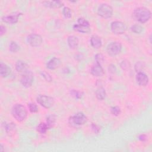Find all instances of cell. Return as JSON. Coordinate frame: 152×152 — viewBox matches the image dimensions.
<instances>
[{
    "mask_svg": "<svg viewBox=\"0 0 152 152\" xmlns=\"http://www.w3.org/2000/svg\"><path fill=\"white\" fill-rule=\"evenodd\" d=\"M110 28L113 33L116 34H121L125 33L126 30V26L125 23L119 21H115L111 23Z\"/></svg>",
    "mask_w": 152,
    "mask_h": 152,
    "instance_id": "obj_7",
    "label": "cell"
},
{
    "mask_svg": "<svg viewBox=\"0 0 152 152\" xmlns=\"http://www.w3.org/2000/svg\"><path fill=\"white\" fill-rule=\"evenodd\" d=\"M11 68L5 64L1 62L0 64V75L2 77H8L11 74Z\"/></svg>",
    "mask_w": 152,
    "mask_h": 152,
    "instance_id": "obj_15",
    "label": "cell"
},
{
    "mask_svg": "<svg viewBox=\"0 0 152 152\" xmlns=\"http://www.w3.org/2000/svg\"><path fill=\"white\" fill-rule=\"evenodd\" d=\"M67 42L69 48L72 49H75L77 48L79 43V40L77 37L72 35V36H68L67 39Z\"/></svg>",
    "mask_w": 152,
    "mask_h": 152,
    "instance_id": "obj_17",
    "label": "cell"
},
{
    "mask_svg": "<svg viewBox=\"0 0 152 152\" xmlns=\"http://www.w3.org/2000/svg\"><path fill=\"white\" fill-rule=\"evenodd\" d=\"M135 70L137 73L139 72H142V71H144L145 68V64L144 62L139 61L137 62L135 65Z\"/></svg>",
    "mask_w": 152,
    "mask_h": 152,
    "instance_id": "obj_23",
    "label": "cell"
},
{
    "mask_svg": "<svg viewBox=\"0 0 152 152\" xmlns=\"http://www.w3.org/2000/svg\"><path fill=\"white\" fill-rule=\"evenodd\" d=\"M49 129L46 123H40L37 126V131L40 134H45L47 130Z\"/></svg>",
    "mask_w": 152,
    "mask_h": 152,
    "instance_id": "obj_22",
    "label": "cell"
},
{
    "mask_svg": "<svg viewBox=\"0 0 152 152\" xmlns=\"http://www.w3.org/2000/svg\"><path fill=\"white\" fill-rule=\"evenodd\" d=\"M133 17L135 20L141 23H144L150 19L151 13L148 8L144 7H141L134 10L133 12Z\"/></svg>",
    "mask_w": 152,
    "mask_h": 152,
    "instance_id": "obj_1",
    "label": "cell"
},
{
    "mask_svg": "<svg viewBox=\"0 0 152 152\" xmlns=\"http://www.w3.org/2000/svg\"><path fill=\"white\" fill-rule=\"evenodd\" d=\"M109 71H110V72L112 73H114L116 71V67L114 65H110L109 66Z\"/></svg>",
    "mask_w": 152,
    "mask_h": 152,
    "instance_id": "obj_38",
    "label": "cell"
},
{
    "mask_svg": "<svg viewBox=\"0 0 152 152\" xmlns=\"http://www.w3.org/2000/svg\"><path fill=\"white\" fill-rule=\"evenodd\" d=\"M90 43L91 46L96 49H98L102 46V40L99 36L97 35H93L90 39Z\"/></svg>",
    "mask_w": 152,
    "mask_h": 152,
    "instance_id": "obj_18",
    "label": "cell"
},
{
    "mask_svg": "<svg viewBox=\"0 0 152 152\" xmlns=\"http://www.w3.org/2000/svg\"><path fill=\"white\" fill-rule=\"evenodd\" d=\"M107 52L111 56L118 55L122 50V45L119 42H113L107 46Z\"/></svg>",
    "mask_w": 152,
    "mask_h": 152,
    "instance_id": "obj_6",
    "label": "cell"
},
{
    "mask_svg": "<svg viewBox=\"0 0 152 152\" xmlns=\"http://www.w3.org/2000/svg\"><path fill=\"white\" fill-rule=\"evenodd\" d=\"M110 112L112 114H113L115 116H118L120 115L121 110V109L118 106H113L110 108Z\"/></svg>",
    "mask_w": 152,
    "mask_h": 152,
    "instance_id": "obj_31",
    "label": "cell"
},
{
    "mask_svg": "<svg viewBox=\"0 0 152 152\" xmlns=\"http://www.w3.org/2000/svg\"><path fill=\"white\" fill-rule=\"evenodd\" d=\"M28 44L33 47H38L42 43V38L40 35L37 34H30L27 36Z\"/></svg>",
    "mask_w": 152,
    "mask_h": 152,
    "instance_id": "obj_9",
    "label": "cell"
},
{
    "mask_svg": "<svg viewBox=\"0 0 152 152\" xmlns=\"http://www.w3.org/2000/svg\"><path fill=\"white\" fill-rule=\"evenodd\" d=\"M138 138L141 141H145L147 140V137L145 134H141L139 135Z\"/></svg>",
    "mask_w": 152,
    "mask_h": 152,
    "instance_id": "obj_37",
    "label": "cell"
},
{
    "mask_svg": "<svg viewBox=\"0 0 152 152\" xmlns=\"http://www.w3.org/2000/svg\"><path fill=\"white\" fill-rule=\"evenodd\" d=\"M42 75L43 77L47 81H49V82L52 81V78L50 75L49 73L46 72V71H43V72H42Z\"/></svg>",
    "mask_w": 152,
    "mask_h": 152,
    "instance_id": "obj_33",
    "label": "cell"
},
{
    "mask_svg": "<svg viewBox=\"0 0 152 152\" xmlns=\"http://www.w3.org/2000/svg\"><path fill=\"white\" fill-rule=\"evenodd\" d=\"M12 116L18 122H22L25 120L27 116V111L25 106L21 104H15L11 109Z\"/></svg>",
    "mask_w": 152,
    "mask_h": 152,
    "instance_id": "obj_2",
    "label": "cell"
},
{
    "mask_svg": "<svg viewBox=\"0 0 152 152\" xmlns=\"http://www.w3.org/2000/svg\"><path fill=\"white\" fill-rule=\"evenodd\" d=\"M106 95V93L105 89L102 87H99L96 91V96L97 99L100 100H103L105 98Z\"/></svg>",
    "mask_w": 152,
    "mask_h": 152,
    "instance_id": "obj_20",
    "label": "cell"
},
{
    "mask_svg": "<svg viewBox=\"0 0 152 152\" xmlns=\"http://www.w3.org/2000/svg\"><path fill=\"white\" fill-rule=\"evenodd\" d=\"M5 33H6V27L3 25H1V26H0V35L2 36Z\"/></svg>",
    "mask_w": 152,
    "mask_h": 152,
    "instance_id": "obj_36",
    "label": "cell"
},
{
    "mask_svg": "<svg viewBox=\"0 0 152 152\" xmlns=\"http://www.w3.org/2000/svg\"><path fill=\"white\" fill-rule=\"evenodd\" d=\"M33 74L30 71H27L24 72L20 79L21 84L25 87H30L33 83Z\"/></svg>",
    "mask_w": 152,
    "mask_h": 152,
    "instance_id": "obj_8",
    "label": "cell"
},
{
    "mask_svg": "<svg viewBox=\"0 0 152 152\" xmlns=\"http://www.w3.org/2000/svg\"><path fill=\"white\" fill-rule=\"evenodd\" d=\"M87 121V116L83 112H78L71 116L69 119V124L73 127H77L83 125Z\"/></svg>",
    "mask_w": 152,
    "mask_h": 152,
    "instance_id": "obj_3",
    "label": "cell"
},
{
    "mask_svg": "<svg viewBox=\"0 0 152 152\" xmlns=\"http://www.w3.org/2000/svg\"><path fill=\"white\" fill-rule=\"evenodd\" d=\"M9 49L11 52L15 53L19 50L20 46L15 42H11L9 45Z\"/></svg>",
    "mask_w": 152,
    "mask_h": 152,
    "instance_id": "obj_24",
    "label": "cell"
},
{
    "mask_svg": "<svg viewBox=\"0 0 152 152\" xmlns=\"http://www.w3.org/2000/svg\"><path fill=\"white\" fill-rule=\"evenodd\" d=\"M131 30L135 33L140 34L143 31V27L139 24H134L131 27Z\"/></svg>",
    "mask_w": 152,
    "mask_h": 152,
    "instance_id": "obj_25",
    "label": "cell"
},
{
    "mask_svg": "<svg viewBox=\"0 0 152 152\" xmlns=\"http://www.w3.org/2000/svg\"><path fill=\"white\" fill-rule=\"evenodd\" d=\"M91 127L92 130L94 131V132H95V133H96V134L99 133V131H100V127H99L97 125H96V124H94V123H93V124H91Z\"/></svg>",
    "mask_w": 152,
    "mask_h": 152,
    "instance_id": "obj_35",
    "label": "cell"
},
{
    "mask_svg": "<svg viewBox=\"0 0 152 152\" xmlns=\"http://www.w3.org/2000/svg\"><path fill=\"white\" fill-rule=\"evenodd\" d=\"M55 121H56V118L54 115H50L47 117L46 124L48 125L49 129L53 127V126L55 123Z\"/></svg>",
    "mask_w": 152,
    "mask_h": 152,
    "instance_id": "obj_21",
    "label": "cell"
},
{
    "mask_svg": "<svg viewBox=\"0 0 152 152\" xmlns=\"http://www.w3.org/2000/svg\"><path fill=\"white\" fill-rule=\"evenodd\" d=\"M28 107L29 109V110L31 113H36L38 112V107L34 103H30L28 104Z\"/></svg>",
    "mask_w": 152,
    "mask_h": 152,
    "instance_id": "obj_30",
    "label": "cell"
},
{
    "mask_svg": "<svg viewBox=\"0 0 152 152\" xmlns=\"http://www.w3.org/2000/svg\"><path fill=\"white\" fill-rule=\"evenodd\" d=\"M15 127H16V126L13 122L5 124V129L8 134L11 133V132L14 131L15 129Z\"/></svg>",
    "mask_w": 152,
    "mask_h": 152,
    "instance_id": "obj_26",
    "label": "cell"
},
{
    "mask_svg": "<svg viewBox=\"0 0 152 152\" xmlns=\"http://www.w3.org/2000/svg\"><path fill=\"white\" fill-rule=\"evenodd\" d=\"M97 12L102 17L104 18H109L112 16L113 8L109 4H102L99 7Z\"/></svg>",
    "mask_w": 152,
    "mask_h": 152,
    "instance_id": "obj_5",
    "label": "cell"
},
{
    "mask_svg": "<svg viewBox=\"0 0 152 152\" xmlns=\"http://www.w3.org/2000/svg\"><path fill=\"white\" fill-rule=\"evenodd\" d=\"M73 28L74 30H75L77 31H79V32L83 33H88L90 32V31H91L90 26L80 25L78 24H74L73 26Z\"/></svg>",
    "mask_w": 152,
    "mask_h": 152,
    "instance_id": "obj_19",
    "label": "cell"
},
{
    "mask_svg": "<svg viewBox=\"0 0 152 152\" xmlns=\"http://www.w3.org/2000/svg\"><path fill=\"white\" fill-rule=\"evenodd\" d=\"M121 67L123 69H127L130 67V64L127 61H123L121 64Z\"/></svg>",
    "mask_w": 152,
    "mask_h": 152,
    "instance_id": "obj_34",
    "label": "cell"
},
{
    "mask_svg": "<svg viewBox=\"0 0 152 152\" xmlns=\"http://www.w3.org/2000/svg\"><path fill=\"white\" fill-rule=\"evenodd\" d=\"M91 74L94 76V77H102L104 75V70L103 68L102 67L101 65H99L98 64H96L94 65L91 68Z\"/></svg>",
    "mask_w": 152,
    "mask_h": 152,
    "instance_id": "obj_12",
    "label": "cell"
},
{
    "mask_svg": "<svg viewBox=\"0 0 152 152\" xmlns=\"http://www.w3.org/2000/svg\"><path fill=\"white\" fill-rule=\"evenodd\" d=\"M78 24L80 25H83V26H89L90 24L87 20H86L84 18H79L78 19Z\"/></svg>",
    "mask_w": 152,
    "mask_h": 152,
    "instance_id": "obj_32",
    "label": "cell"
},
{
    "mask_svg": "<svg viewBox=\"0 0 152 152\" xmlns=\"http://www.w3.org/2000/svg\"><path fill=\"white\" fill-rule=\"evenodd\" d=\"M3 151H4V146L2 144H1V145H0V151L2 152Z\"/></svg>",
    "mask_w": 152,
    "mask_h": 152,
    "instance_id": "obj_39",
    "label": "cell"
},
{
    "mask_svg": "<svg viewBox=\"0 0 152 152\" xmlns=\"http://www.w3.org/2000/svg\"><path fill=\"white\" fill-rule=\"evenodd\" d=\"M62 14L65 17L69 18L72 16V11L69 7H65L62 10Z\"/></svg>",
    "mask_w": 152,
    "mask_h": 152,
    "instance_id": "obj_28",
    "label": "cell"
},
{
    "mask_svg": "<svg viewBox=\"0 0 152 152\" xmlns=\"http://www.w3.org/2000/svg\"><path fill=\"white\" fill-rule=\"evenodd\" d=\"M42 4L44 6L50 8H59L63 6V2L61 1H45Z\"/></svg>",
    "mask_w": 152,
    "mask_h": 152,
    "instance_id": "obj_14",
    "label": "cell"
},
{
    "mask_svg": "<svg viewBox=\"0 0 152 152\" xmlns=\"http://www.w3.org/2000/svg\"><path fill=\"white\" fill-rule=\"evenodd\" d=\"M70 94L72 97L77 99H81L83 96V93L82 91H80L76 90H71L70 91Z\"/></svg>",
    "mask_w": 152,
    "mask_h": 152,
    "instance_id": "obj_27",
    "label": "cell"
},
{
    "mask_svg": "<svg viewBox=\"0 0 152 152\" xmlns=\"http://www.w3.org/2000/svg\"><path fill=\"white\" fill-rule=\"evenodd\" d=\"M95 61H96V64H98L99 65H101L104 60V56L102 54V53H97L95 55Z\"/></svg>",
    "mask_w": 152,
    "mask_h": 152,
    "instance_id": "obj_29",
    "label": "cell"
},
{
    "mask_svg": "<svg viewBox=\"0 0 152 152\" xmlns=\"http://www.w3.org/2000/svg\"><path fill=\"white\" fill-rule=\"evenodd\" d=\"M36 100L39 104L46 109L51 107L55 103L54 99L52 97L42 94L39 95L37 97Z\"/></svg>",
    "mask_w": 152,
    "mask_h": 152,
    "instance_id": "obj_4",
    "label": "cell"
},
{
    "mask_svg": "<svg viewBox=\"0 0 152 152\" xmlns=\"http://www.w3.org/2000/svg\"><path fill=\"white\" fill-rule=\"evenodd\" d=\"M136 81L140 86H145L148 83V77L144 72H139L136 75Z\"/></svg>",
    "mask_w": 152,
    "mask_h": 152,
    "instance_id": "obj_11",
    "label": "cell"
},
{
    "mask_svg": "<svg viewBox=\"0 0 152 152\" xmlns=\"http://www.w3.org/2000/svg\"><path fill=\"white\" fill-rule=\"evenodd\" d=\"M15 69L19 72H25L27 71L28 65L25 62L19 60L15 64Z\"/></svg>",
    "mask_w": 152,
    "mask_h": 152,
    "instance_id": "obj_16",
    "label": "cell"
},
{
    "mask_svg": "<svg viewBox=\"0 0 152 152\" xmlns=\"http://www.w3.org/2000/svg\"><path fill=\"white\" fill-rule=\"evenodd\" d=\"M61 64V61L58 58H53L50 59L46 64V66L49 69H55Z\"/></svg>",
    "mask_w": 152,
    "mask_h": 152,
    "instance_id": "obj_13",
    "label": "cell"
},
{
    "mask_svg": "<svg viewBox=\"0 0 152 152\" xmlns=\"http://www.w3.org/2000/svg\"><path fill=\"white\" fill-rule=\"evenodd\" d=\"M21 14L19 13H15V14H11L8 15H5L2 17V20L4 22L7 23V24H15L18 22V17Z\"/></svg>",
    "mask_w": 152,
    "mask_h": 152,
    "instance_id": "obj_10",
    "label": "cell"
}]
</instances>
